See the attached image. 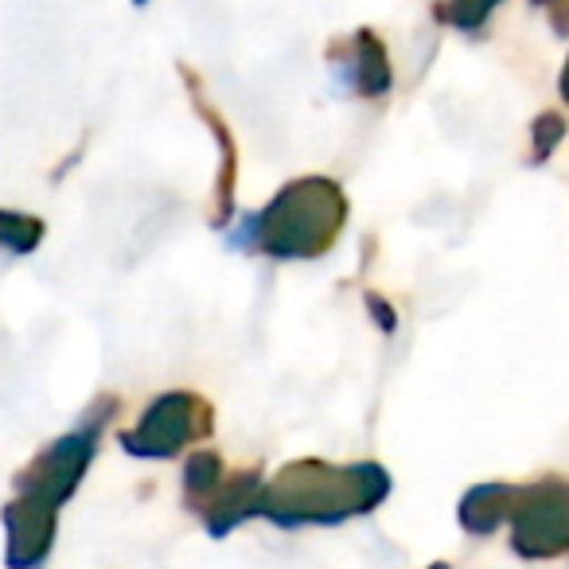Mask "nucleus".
Instances as JSON below:
<instances>
[{"label":"nucleus","mask_w":569,"mask_h":569,"mask_svg":"<svg viewBox=\"0 0 569 569\" xmlns=\"http://www.w3.org/2000/svg\"><path fill=\"white\" fill-rule=\"evenodd\" d=\"M511 546L522 558L569 553V480L550 476L530 488H515Z\"/></svg>","instance_id":"nucleus-5"},{"label":"nucleus","mask_w":569,"mask_h":569,"mask_svg":"<svg viewBox=\"0 0 569 569\" xmlns=\"http://www.w3.org/2000/svg\"><path fill=\"white\" fill-rule=\"evenodd\" d=\"M222 480H227V472H222L219 452H196L183 468V496H188L191 511H203L214 499V491L222 488Z\"/></svg>","instance_id":"nucleus-8"},{"label":"nucleus","mask_w":569,"mask_h":569,"mask_svg":"<svg viewBox=\"0 0 569 569\" xmlns=\"http://www.w3.org/2000/svg\"><path fill=\"white\" fill-rule=\"evenodd\" d=\"M433 569H449V566H433Z\"/></svg>","instance_id":"nucleus-12"},{"label":"nucleus","mask_w":569,"mask_h":569,"mask_svg":"<svg viewBox=\"0 0 569 569\" xmlns=\"http://www.w3.org/2000/svg\"><path fill=\"white\" fill-rule=\"evenodd\" d=\"M561 94H566V102H569V63H566V71H561Z\"/></svg>","instance_id":"nucleus-11"},{"label":"nucleus","mask_w":569,"mask_h":569,"mask_svg":"<svg viewBox=\"0 0 569 569\" xmlns=\"http://www.w3.org/2000/svg\"><path fill=\"white\" fill-rule=\"evenodd\" d=\"M340 48L351 51V59H336V67L348 71V87L359 90L363 98H379L390 87V59L382 51V43L371 32H356Z\"/></svg>","instance_id":"nucleus-6"},{"label":"nucleus","mask_w":569,"mask_h":569,"mask_svg":"<svg viewBox=\"0 0 569 569\" xmlns=\"http://www.w3.org/2000/svg\"><path fill=\"white\" fill-rule=\"evenodd\" d=\"M340 188L332 180H297L253 219V246L273 258H317L343 227Z\"/></svg>","instance_id":"nucleus-3"},{"label":"nucleus","mask_w":569,"mask_h":569,"mask_svg":"<svg viewBox=\"0 0 569 569\" xmlns=\"http://www.w3.org/2000/svg\"><path fill=\"white\" fill-rule=\"evenodd\" d=\"M207 433H211V406L199 395L172 390V395H160L118 441L137 460H168L191 441H203Z\"/></svg>","instance_id":"nucleus-4"},{"label":"nucleus","mask_w":569,"mask_h":569,"mask_svg":"<svg viewBox=\"0 0 569 569\" xmlns=\"http://www.w3.org/2000/svg\"><path fill=\"white\" fill-rule=\"evenodd\" d=\"M390 476L379 465H317L301 460L289 465L261 488L258 515L277 527H305V522H343L367 515L387 499Z\"/></svg>","instance_id":"nucleus-2"},{"label":"nucleus","mask_w":569,"mask_h":569,"mask_svg":"<svg viewBox=\"0 0 569 569\" xmlns=\"http://www.w3.org/2000/svg\"><path fill=\"white\" fill-rule=\"evenodd\" d=\"M118 413V398L102 395L71 433L56 437L43 445L17 476L12 488L17 499L0 507V522H4V566L9 569H43L56 550L59 535V511L67 499L79 491L82 476H87L90 460L98 457L102 445V429Z\"/></svg>","instance_id":"nucleus-1"},{"label":"nucleus","mask_w":569,"mask_h":569,"mask_svg":"<svg viewBox=\"0 0 569 569\" xmlns=\"http://www.w3.org/2000/svg\"><path fill=\"white\" fill-rule=\"evenodd\" d=\"M511 503H515V488H507V483H483V488H472L465 496L460 522L472 535H491L499 522L511 519Z\"/></svg>","instance_id":"nucleus-7"},{"label":"nucleus","mask_w":569,"mask_h":569,"mask_svg":"<svg viewBox=\"0 0 569 569\" xmlns=\"http://www.w3.org/2000/svg\"><path fill=\"white\" fill-rule=\"evenodd\" d=\"M43 234H48V227H43L40 214L0 207V250H9V253H17V258H24V253L40 250Z\"/></svg>","instance_id":"nucleus-9"},{"label":"nucleus","mask_w":569,"mask_h":569,"mask_svg":"<svg viewBox=\"0 0 569 569\" xmlns=\"http://www.w3.org/2000/svg\"><path fill=\"white\" fill-rule=\"evenodd\" d=\"M561 133H566V126H561V118H553V113H546V118L535 121V149L538 157H550V149L561 141Z\"/></svg>","instance_id":"nucleus-10"}]
</instances>
